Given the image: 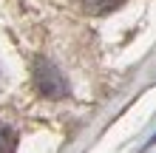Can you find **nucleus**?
<instances>
[{
    "mask_svg": "<svg viewBox=\"0 0 156 153\" xmlns=\"http://www.w3.org/2000/svg\"><path fill=\"white\" fill-rule=\"evenodd\" d=\"M14 145H17V133H14V128L0 125V153H14Z\"/></svg>",
    "mask_w": 156,
    "mask_h": 153,
    "instance_id": "nucleus-3",
    "label": "nucleus"
},
{
    "mask_svg": "<svg viewBox=\"0 0 156 153\" xmlns=\"http://www.w3.org/2000/svg\"><path fill=\"white\" fill-rule=\"evenodd\" d=\"M34 85H37V91L43 96H48V99H60V96L68 94L66 77H62L48 60H37L34 62Z\"/></svg>",
    "mask_w": 156,
    "mask_h": 153,
    "instance_id": "nucleus-1",
    "label": "nucleus"
},
{
    "mask_svg": "<svg viewBox=\"0 0 156 153\" xmlns=\"http://www.w3.org/2000/svg\"><path fill=\"white\" fill-rule=\"evenodd\" d=\"M125 0H82V6H85V12L91 14H108L114 12V9H119Z\"/></svg>",
    "mask_w": 156,
    "mask_h": 153,
    "instance_id": "nucleus-2",
    "label": "nucleus"
}]
</instances>
